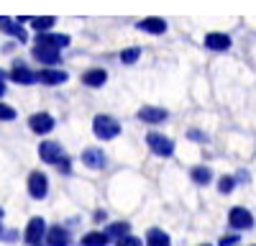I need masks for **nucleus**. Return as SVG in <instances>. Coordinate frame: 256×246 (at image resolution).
<instances>
[{
	"label": "nucleus",
	"instance_id": "nucleus-18",
	"mask_svg": "<svg viewBox=\"0 0 256 246\" xmlns=\"http://www.w3.org/2000/svg\"><path fill=\"white\" fill-rule=\"evenodd\" d=\"M0 28H3L6 34H10V36H16L18 41H26V31L20 28L16 20H10V18H6V16H0Z\"/></svg>",
	"mask_w": 256,
	"mask_h": 246
},
{
	"label": "nucleus",
	"instance_id": "nucleus-2",
	"mask_svg": "<svg viewBox=\"0 0 256 246\" xmlns=\"http://www.w3.org/2000/svg\"><path fill=\"white\" fill-rule=\"evenodd\" d=\"M146 144H148V149H152L156 156H172V154H174L172 138H166V136H162V134H148V136H146Z\"/></svg>",
	"mask_w": 256,
	"mask_h": 246
},
{
	"label": "nucleus",
	"instance_id": "nucleus-22",
	"mask_svg": "<svg viewBox=\"0 0 256 246\" xmlns=\"http://www.w3.org/2000/svg\"><path fill=\"white\" fill-rule=\"evenodd\" d=\"M128 231H131V226H128V223H110L108 226V231H105V234H108V236H113V238H123V236H128Z\"/></svg>",
	"mask_w": 256,
	"mask_h": 246
},
{
	"label": "nucleus",
	"instance_id": "nucleus-16",
	"mask_svg": "<svg viewBox=\"0 0 256 246\" xmlns=\"http://www.w3.org/2000/svg\"><path fill=\"white\" fill-rule=\"evenodd\" d=\"M164 118H166L164 108H141L138 110V120H144V123H162Z\"/></svg>",
	"mask_w": 256,
	"mask_h": 246
},
{
	"label": "nucleus",
	"instance_id": "nucleus-19",
	"mask_svg": "<svg viewBox=\"0 0 256 246\" xmlns=\"http://www.w3.org/2000/svg\"><path fill=\"white\" fill-rule=\"evenodd\" d=\"M146 244L148 246H172V241H169V236L162 231V228H152L146 234Z\"/></svg>",
	"mask_w": 256,
	"mask_h": 246
},
{
	"label": "nucleus",
	"instance_id": "nucleus-31",
	"mask_svg": "<svg viewBox=\"0 0 256 246\" xmlns=\"http://www.w3.org/2000/svg\"><path fill=\"white\" fill-rule=\"evenodd\" d=\"M6 95V85H3V82H0V98H3Z\"/></svg>",
	"mask_w": 256,
	"mask_h": 246
},
{
	"label": "nucleus",
	"instance_id": "nucleus-28",
	"mask_svg": "<svg viewBox=\"0 0 256 246\" xmlns=\"http://www.w3.org/2000/svg\"><path fill=\"white\" fill-rule=\"evenodd\" d=\"M187 138H192V141H200V144H202V141H208V136H205L202 131H198V128H190V131H187Z\"/></svg>",
	"mask_w": 256,
	"mask_h": 246
},
{
	"label": "nucleus",
	"instance_id": "nucleus-27",
	"mask_svg": "<svg viewBox=\"0 0 256 246\" xmlns=\"http://www.w3.org/2000/svg\"><path fill=\"white\" fill-rule=\"evenodd\" d=\"M116 246H144V244H141L138 236H123V238H118Z\"/></svg>",
	"mask_w": 256,
	"mask_h": 246
},
{
	"label": "nucleus",
	"instance_id": "nucleus-30",
	"mask_svg": "<svg viewBox=\"0 0 256 246\" xmlns=\"http://www.w3.org/2000/svg\"><path fill=\"white\" fill-rule=\"evenodd\" d=\"M56 167H59V170H62V172H64V174H67V172H70V170H72V167H70V159H67V156H62V159H59V162H56Z\"/></svg>",
	"mask_w": 256,
	"mask_h": 246
},
{
	"label": "nucleus",
	"instance_id": "nucleus-20",
	"mask_svg": "<svg viewBox=\"0 0 256 246\" xmlns=\"http://www.w3.org/2000/svg\"><path fill=\"white\" fill-rule=\"evenodd\" d=\"M20 20H28V24L36 28V31H46V28H52L56 20H54V16H38V18H20Z\"/></svg>",
	"mask_w": 256,
	"mask_h": 246
},
{
	"label": "nucleus",
	"instance_id": "nucleus-5",
	"mask_svg": "<svg viewBox=\"0 0 256 246\" xmlns=\"http://www.w3.org/2000/svg\"><path fill=\"white\" fill-rule=\"evenodd\" d=\"M34 56L41 62V64H49V67H54V64H62V54H59V49H56V46L36 44V46H34Z\"/></svg>",
	"mask_w": 256,
	"mask_h": 246
},
{
	"label": "nucleus",
	"instance_id": "nucleus-4",
	"mask_svg": "<svg viewBox=\"0 0 256 246\" xmlns=\"http://www.w3.org/2000/svg\"><path fill=\"white\" fill-rule=\"evenodd\" d=\"M46 190H49L46 174L31 172V174H28V195H31L34 200H44V198H46Z\"/></svg>",
	"mask_w": 256,
	"mask_h": 246
},
{
	"label": "nucleus",
	"instance_id": "nucleus-24",
	"mask_svg": "<svg viewBox=\"0 0 256 246\" xmlns=\"http://www.w3.org/2000/svg\"><path fill=\"white\" fill-rule=\"evenodd\" d=\"M138 56H141V49L138 46H131V49H123L120 52V62L128 67V64H134V62H138Z\"/></svg>",
	"mask_w": 256,
	"mask_h": 246
},
{
	"label": "nucleus",
	"instance_id": "nucleus-14",
	"mask_svg": "<svg viewBox=\"0 0 256 246\" xmlns=\"http://www.w3.org/2000/svg\"><path fill=\"white\" fill-rule=\"evenodd\" d=\"M36 44H46V46L64 49V46H70V36H67V34H41V36L36 38Z\"/></svg>",
	"mask_w": 256,
	"mask_h": 246
},
{
	"label": "nucleus",
	"instance_id": "nucleus-17",
	"mask_svg": "<svg viewBox=\"0 0 256 246\" xmlns=\"http://www.w3.org/2000/svg\"><path fill=\"white\" fill-rule=\"evenodd\" d=\"M38 80L44 82V85H62V82H67V72H62V70H44V72H38Z\"/></svg>",
	"mask_w": 256,
	"mask_h": 246
},
{
	"label": "nucleus",
	"instance_id": "nucleus-21",
	"mask_svg": "<svg viewBox=\"0 0 256 246\" xmlns=\"http://www.w3.org/2000/svg\"><path fill=\"white\" fill-rule=\"evenodd\" d=\"M108 234H98V231H92V234H88L82 238V246H108Z\"/></svg>",
	"mask_w": 256,
	"mask_h": 246
},
{
	"label": "nucleus",
	"instance_id": "nucleus-32",
	"mask_svg": "<svg viewBox=\"0 0 256 246\" xmlns=\"http://www.w3.org/2000/svg\"><path fill=\"white\" fill-rule=\"evenodd\" d=\"M3 77H6V74H3V70H0V82H3Z\"/></svg>",
	"mask_w": 256,
	"mask_h": 246
},
{
	"label": "nucleus",
	"instance_id": "nucleus-12",
	"mask_svg": "<svg viewBox=\"0 0 256 246\" xmlns=\"http://www.w3.org/2000/svg\"><path fill=\"white\" fill-rule=\"evenodd\" d=\"M82 164L88 170H102L105 167V154L100 149H84L82 152Z\"/></svg>",
	"mask_w": 256,
	"mask_h": 246
},
{
	"label": "nucleus",
	"instance_id": "nucleus-1",
	"mask_svg": "<svg viewBox=\"0 0 256 246\" xmlns=\"http://www.w3.org/2000/svg\"><path fill=\"white\" fill-rule=\"evenodd\" d=\"M92 131H95L98 138L110 141V138H116V136L120 134V123H118L113 116H95V120H92Z\"/></svg>",
	"mask_w": 256,
	"mask_h": 246
},
{
	"label": "nucleus",
	"instance_id": "nucleus-10",
	"mask_svg": "<svg viewBox=\"0 0 256 246\" xmlns=\"http://www.w3.org/2000/svg\"><path fill=\"white\" fill-rule=\"evenodd\" d=\"M10 80L18 82V85H34V82L38 80V74L31 72L26 64H16V67L10 70Z\"/></svg>",
	"mask_w": 256,
	"mask_h": 246
},
{
	"label": "nucleus",
	"instance_id": "nucleus-6",
	"mask_svg": "<svg viewBox=\"0 0 256 246\" xmlns=\"http://www.w3.org/2000/svg\"><path fill=\"white\" fill-rule=\"evenodd\" d=\"M44 236H46V223H44V218H31V220H28V226H26L24 238H26L31 246H36Z\"/></svg>",
	"mask_w": 256,
	"mask_h": 246
},
{
	"label": "nucleus",
	"instance_id": "nucleus-7",
	"mask_svg": "<svg viewBox=\"0 0 256 246\" xmlns=\"http://www.w3.org/2000/svg\"><path fill=\"white\" fill-rule=\"evenodd\" d=\"M28 128H31L34 134H49V131L54 128V118H52L49 113H34V116L28 118Z\"/></svg>",
	"mask_w": 256,
	"mask_h": 246
},
{
	"label": "nucleus",
	"instance_id": "nucleus-34",
	"mask_svg": "<svg viewBox=\"0 0 256 246\" xmlns=\"http://www.w3.org/2000/svg\"><path fill=\"white\" fill-rule=\"evenodd\" d=\"M0 218H3V208H0Z\"/></svg>",
	"mask_w": 256,
	"mask_h": 246
},
{
	"label": "nucleus",
	"instance_id": "nucleus-33",
	"mask_svg": "<svg viewBox=\"0 0 256 246\" xmlns=\"http://www.w3.org/2000/svg\"><path fill=\"white\" fill-rule=\"evenodd\" d=\"M0 236H3V226H0Z\"/></svg>",
	"mask_w": 256,
	"mask_h": 246
},
{
	"label": "nucleus",
	"instance_id": "nucleus-3",
	"mask_svg": "<svg viewBox=\"0 0 256 246\" xmlns=\"http://www.w3.org/2000/svg\"><path fill=\"white\" fill-rule=\"evenodd\" d=\"M228 223H230V228H236V231H248V228H254V216L238 205V208H230Z\"/></svg>",
	"mask_w": 256,
	"mask_h": 246
},
{
	"label": "nucleus",
	"instance_id": "nucleus-23",
	"mask_svg": "<svg viewBox=\"0 0 256 246\" xmlns=\"http://www.w3.org/2000/svg\"><path fill=\"white\" fill-rule=\"evenodd\" d=\"M192 180H195L198 184H208V182L212 180L210 167H195V170H192Z\"/></svg>",
	"mask_w": 256,
	"mask_h": 246
},
{
	"label": "nucleus",
	"instance_id": "nucleus-35",
	"mask_svg": "<svg viewBox=\"0 0 256 246\" xmlns=\"http://www.w3.org/2000/svg\"><path fill=\"white\" fill-rule=\"evenodd\" d=\"M202 246H210V244H202Z\"/></svg>",
	"mask_w": 256,
	"mask_h": 246
},
{
	"label": "nucleus",
	"instance_id": "nucleus-15",
	"mask_svg": "<svg viewBox=\"0 0 256 246\" xmlns=\"http://www.w3.org/2000/svg\"><path fill=\"white\" fill-rule=\"evenodd\" d=\"M105 80H108V74H105V70H98V67L95 70H88V72L82 74V82L88 88H102Z\"/></svg>",
	"mask_w": 256,
	"mask_h": 246
},
{
	"label": "nucleus",
	"instance_id": "nucleus-25",
	"mask_svg": "<svg viewBox=\"0 0 256 246\" xmlns=\"http://www.w3.org/2000/svg\"><path fill=\"white\" fill-rule=\"evenodd\" d=\"M233 188H236V177H220V182H218V190H220L223 195L233 192Z\"/></svg>",
	"mask_w": 256,
	"mask_h": 246
},
{
	"label": "nucleus",
	"instance_id": "nucleus-8",
	"mask_svg": "<svg viewBox=\"0 0 256 246\" xmlns=\"http://www.w3.org/2000/svg\"><path fill=\"white\" fill-rule=\"evenodd\" d=\"M205 46H208L210 52H228V49H230V36L212 31V34L205 36Z\"/></svg>",
	"mask_w": 256,
	"mask_h": 246
},
{
	"label": "nucleus",
	"instance_id": "nucleus-13",
	"mask_svg": "<svg viewBox=\"0 0 256 246\" xmlns=\"http://www.w3.org/2000/svg\"><path fill=\"white\" fill-rule=\"evenodd\" d=\"M70 231L62 228V226H54L52 231H46V244L49 246H70Z\"/></svg>",
	"mask_w": 256,
	"mask_h": 246
},
{
	"label": "nucleus",
	"instance_id": "nucleus-11",
	"mask_svg": "<svg viewBox=\"0 0 256 246\" xmlns=\"http://www.w3.org/2000/svg\"><path fill=\"white\" fill-rule=\"evenodd\" d=\"M138 31L159 36V34H164V31H166V20H164V18H156V16L144 18V20H138Z\"/></svg>",
	"mask_w": 256,
	"mask_h": 246
},
{
	"label": "nucleus",
	"instance_id": "nucleus-29",
	"mask_svg": "<svg viewBox=\"0 0 256 246\" xmlns=\"http://www.w3.org/2000/svg\"><path fill=\"white\" fill-rule=\"evenodd\" d=\"M238 241H241V236H236V234H233V236H223L220 246H238Z\"/></svg>",
	"mask_w": 256,
	"mask_h": 246
},
{
	"label": "nucleus",
	"instance_id": "nucleus-26",
	"mask_svg": "<svg viewBox=\"0 0 256 246\" xmlns=\"http://www.w3.org/2000/svg\"><path fill=\"white\" fill-rule=\"evenodd\" d=\"M16 118V108L6 106V102H0V120H13Z\"/></svg>",
	"mask_w": 256,
	"mask_h": 246
},
{
	"label": "nucleus",
	"instance_id": "nucleus-36",
	"mask_svg": "<svg viewBox=\"0 0 256 246\" xmlns=\"http://www.w3.org/2000/svg\"><path fill=\"white\" fill-rule=\"evenodd\" d=\"M36 246H38V244H36Z\"/></svg>",
	"mask_w": 256,
	"mask_h": 246
},
{
	"label": "nucleus",
	"instance_id": "nucleus-9",
	"mask_svg": "<svg viewBox=\"0 0 256 246\" xmlns=\"http://www.w3.org/2000/svg\"><path fill=\"white\" fill-rule=\"evenodd\" d=\"M38 156L44 159V162H49V164H56L64 154H62V146H59L56 141H44L38 146Z\"/></svg>",
	"mask_w": 256,
	"mask_h": 246
}]
</instances>
